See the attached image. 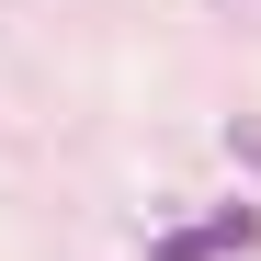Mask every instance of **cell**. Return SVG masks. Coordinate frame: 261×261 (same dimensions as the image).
Wrapping results in <instances>:
<instances>
[{
    "label": "cell",
    "instance_id": "1",
    "mask_svg": "<svg viewBox=\"0 0 261 261\" xmlns=\"http://www.w3.org/2000/svg\"><path fill=\"white\" fill-rule=\"evenodd\" d=\"M148 261H216V227H193V239H159Z\"/></svg>",
    "mask_w": 261,
    "mask_h": 261
}]
</instances>
